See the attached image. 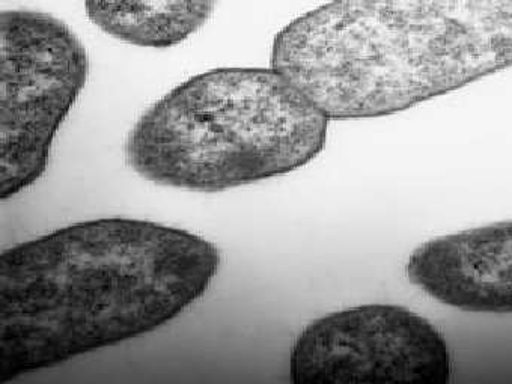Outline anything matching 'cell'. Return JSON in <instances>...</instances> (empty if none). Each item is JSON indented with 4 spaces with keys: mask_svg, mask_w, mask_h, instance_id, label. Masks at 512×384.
<instances>
[{
    "mask_svg": "<svg viewBox=\"0 0 512 384\" xmlns=\"http://www.w3.org/2000/svg\"><path fill=\"white\" fill-rule=\"evenodd\" d=\"M220 269L211 241L148 220H88L0 256V383L165 326Z\"/></svg>",
    "mask_w": 512,
    "mask_h": 384,
    "instance_id": "obj_1",
    "label": "cell"
},
{
    "mask_svg": "<svg viewBox=\"0 0 512 384\" xmlns=\"http://www.w3.org/2000/svg\"><path fill=\"white\" fill-rule=\"evenodd\" d=\"M327 132L329 119L272 68H219L154 103L124 153L150 183L216 193L303 168Z\"/></svg>",
    "mask_w": 512,
    "mask_h": 384,
    "instance_id": "obj_3",
    "label": "cell"
},
{
    "mask_svg": "<svg viewBox=\"0 0 512 384\" xmlns=\"http://www.w3.org/2000/svg\"><path fill=\"white\" fill-rule=\"evenodd\" d=\"M85 46L62 20L41 11L0 16V198L37 183L53 139L85 88Z\"/></svg>",
    "mask_w": 512,
    "mask_h": 384,
    "instance_id": "obj_4",
    "label": "cell"
},
{
    "mask_svg": "<svg viewBox=\"0 0 512 384\" xmlns=\"http://www.w3.org/2000/svg\"><path fill=\"white\" fill-rule=\"evenodd\" d=\"M451 371L442 333L397 305L324 315L297 336L290 357L291 381L297 384H443Z\"/></svg>",
    "mask_w": 512,
    "mask_h": 384,
    "instance_id": "obj_5",
    "label": "cell"
},
{
    "mask_svg": "<svg viewBox=\"0 0 512 384\" xmlns=\"http://www.w3.org/2000/svg\"><path fill=\"white\" fill-rule=\"evenodd\" d=\"M214 2H86L88 19L110 37L151 49L183 43L213 16Z\"/></svg>",
    "mask_w": 512,
    "mask_h": 384,
    "instance_id": "obj_7",
    "label": "cell"
},
{
    "mask_svg": "<svg viewBox=\"0 0 512 384\" xmlns=\"http://www.w3.org/2000/svg\"><path fill=\"white\" fill-rule=\"evenodd\" d=\"M511 62V0L332 2L272 46V70L329 121L394 115Z\"/></svg>",
    "mask_w": 512,
    "mask_h": 384,
    "instance_id": "obj_2",
    "label": "cell"
},
{
    "mask_svg": "<svg viewBox=\"0 0 512 384\" xmlns=\"http://www.w3.org/2000/svg\"><path fill=\"white\" fill-rule=\"evenodd\" d=\"M410 282L443 305L479 314L512 309V223H490L421 244Z\"/></svg>",
    "mask_w": 512,
    "mask_h": 384,
    "instance_id": "obj_6",
    "label": "cell"
}]
</instances>
